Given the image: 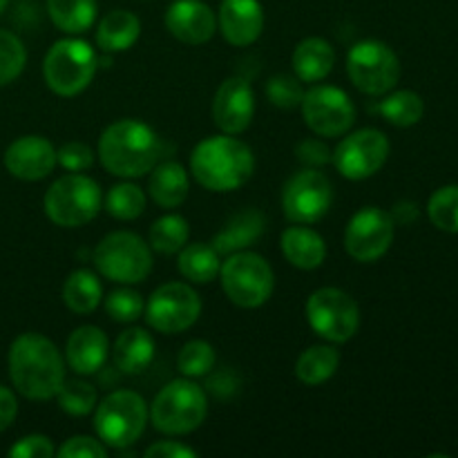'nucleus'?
I'll return each mask as SVG.
<instances>
[{"label": "nucleus", "mask_w": 458, "mask_h": 458, "mask_svg": "<svg viewBox=\"0 0 458 458\" xmlns=\"http://www.w3.org/2000/svg\"><path fill=\"white\" fill-rule=\"evenodd\" d=\"M155 353L157 347L152 334H148L141 327H130L114 340L112 360L121 374L137 376L152 365Z\"/></svg>", "instance_id": "5701e85b"}, {"label": "nucleus", "mask_w": 458, "mask_h": 458, "mask_svg": "<svg viewBox=\"0 0 458 458\" xmlns=\"http://www.w3.org/2000/svg\"><path fill=\"white\" fill-rule=\"evenodd\" d=\"M389 139L376 128H362L356 132H347V137L338 143L331 155L335 170L349 182L369 179L387 164Z\"/></svg>", "instance_id": "2eb2a0df"}, {"label": "nucleus", "mask_w": 458, "mask_h": 458, "mask_svg": "<svg viewBox=\"0 0 458 458\" xmlns=\"http://www.w3.org/2000/svg\"><path fill=\"white\" fill-rule=\"evenodd\" d=\"M150 173L148 191H150L152 201L157 206H161V208H179L188 199L191 177H188L186 168L182 164L164 161V164H157Z\"/></svg>", "instance_id": "a878e982"}, {"label": "nucleus", "mask_w": 458, "mask_h": 458, "mask_svg": "<svg viewBox=\"0 0 458 458\" xmlns=\"http://www.w3.org/2000/svg\"><path fill=\"white\" fill-rule=\"evenodd\" d=\"M334 204V186L318 168H304L286 182L282 191V208L291 224L320 222Z\"/></svg>", "instance_id": "4468645a"}, {"label": "nucleus", "mask_w": 458, "mask_h": 458, "mask_svg": "<svg viewBox=\"0 0 458 458\" xmlns=\"http://www.w3.org/2000/svg\"><path fill=\"white\" fill-rule=\"evenodd\" d=\"M56 161L63 170H67V173H85V170L92 168L94 152L92 148L85 146V143L72 141L65 143L61 150H56Z\"/></svg>", "instance_id": "a19ab883"}, {"label": "nucleus", "mask_w": 458, "mask_h": 458, "mask_svg": "<svg viewBox=\"0 0 458 458\" xmlns=\"http://www.w3.org/2000/svg\"><path fill=\"white\" fill-rule=\"evenodd\" d=\"M191 226L177 213L164 215L150 226V246L161 255H174L188 244Z\"/></svg>", "instance_id": "473e14b6"}, {"label": "nucleus", "mask_w": 458, "mask_h": 458, "mask_svg": "<svg viewBox=\"0 0 458 458\" xmlns=\"http://www.w3.org/2000/svg\"><path fill=\"white\" fill-rule=\"evenodd\" d=\"M378 110L383 119L396 128H411L423 119L425 103L411 89H398V92H392L380 101Z\"/></svg>", "instance_id": "2f4dec72"}, {"label": "nucleus", "mask_w": 458, "mask_h": 458, "mask_svg": "<svg viewBox=\"0 0 458 458\" xmlns=\"http://www.w3.org/2000/svg\"><path fill=\"white\" fill-rule=\"evenodd\" d=\"M9 378L30 401L56 398L65 383V356L43 334H21L9 347Z\"/></svg>", "instance_id": "f257e3e1"}, {"label": "nucleus", "mask_w": 458, "mask_h": 458, "mask_svg": "<svg viewBox=\"0 0 458 458\" xmlns=\"http://www.w3.org/2000/svg\"><path fill=\"white\" fill-rule=\"evenodd\" d=\"M347 74L367 97H383L401 79V61L383 40H360L347 54Z\"/></svg>", "instance_id": "9b49d317"}, {"label": "nucleus", "mask_w": 458, "mask_h": 458, "mask_svg": "<svg viewBox=\"0 0 458 458\" xmlns=\"http://www.w3.org/2000/svg\"><path fill=\"white\" fill-rule=\"evenodd\" d=\"M16 414H18L16 396H13L12 389L0 385V432H4V429L16 420Z\"/></svg>", "instance_id": "49530a36"}, {"label": "nucleus", "mask_w": 458, "mask_h": 458, "mask_svg": "<svg viewBox=\"0 0 458 458\" xmlns=\"http://www.w3.org/2000/svg\"><path fill=\"white\" fill-rule=\"evenodd\" d=\"M295 152H298V159L302 161L307 168H322V165L329 164L331 155H334V152L327 148V143L316 137L300 141V146L295 148Z\"/></svg>", "instance_id": "c03bdc74"}, {"label": "nucleus", "mask_w": 458, "mask_h": 458, "mask_svg": "<svg viewBox=\"0 0 458 458\" xmlns=\"http://www.w3.org/2000/svg\"><path fill=\"white\" fill-rule=\"evenodd\" d=\"M47 12L63 34H83L97 21V0H47Z\"/></svg>", "instance_id": "7c9ffc66"}, {"label": "nucleus", "mask_w": 458, "mask_h": 458, "mask_svg": "<svg viewBox=\"0 0 458 458\" xmlns=\"http://www.w3.org/2000/svg\"><path fill=\"white\" fill-rule=\"evenodd\" d=\"M255 116V92L242 76H231L219 85L213 101L215 125L224 134H242Z\"/></svg>", "instance_id": "f3484780"}, {"label": "nucleus", "mask_w": 458, "mask_h": 458, "mask_svg": "<svg viewBox=\"0 0 458 458\" xmlns=\"http://www.w3.org/2000/svg\"><path fill=\"white\" fill-rule=\"evenodd\" d=\"M143 298L132 289H116L106 298V311L107 316L121 325H130V322L139 320L143 313Z\"/></svg>", "instance_id": "58836bf2"}, {"label": "nucleus", "mask_w": 458, "mask_h": 458, "mask_svg": "<svg viewBox=\"0 0 458 458\" xmlns=\"http://www.w3.org/2000/svg\"><path fill=\"white\" fill-rule=\"evenodd\" d=\"M307 320L322 340L334 344L349 343L360 327V307L343 289L325 286L309 295Z\"/></svg>", "instance_id": "9d476101"}, {"label": "nucleus", "mask_w": 458, "mask_h": 458, "mask_svg": "<svg viewBox=\"0 0 458 458\" xmlns=\"http://www.w3.org/2000/svg\"><path fill=\"white\" fill-rule=\"evenodd\" d=\"M201 316V300L186 282L161 284L146 304V322L159 334L173 335L188 331Z\"/></svg>", "instance_id": "ddd939ff"}, {"label": "nucleus", "mask_w": 458, "mask_h": 458, "mask_svg": "<svg viewBox=\"0 0 458 458\" xmlns=\"http://www.w3.org/2000/svg\"><path fill=\"white\" fill-rule=\"evenodd\" d=\"M58 458H106L107 447L101 438L92 437H72L56 450Z\"/></svg>", "instance_id": "79ce46f5"}, {"label": "nucleus", "mask_w": 458, "mask_h": 458, "mask_svg": "<svg viewBox=\"0 0 458 458\" xmlns=\"http://www.w3.org/2000/svg\"><path fill=\"white\" fill-rule=\"evenodd\" d=\"M56 398H58V407H61V411H65V414L88 416L92 414L94 407H97L98 392L94 385L85 383V380L81 378H72L61 385Z\"/></svg>", "instance_id": "f704fd0d"}, {"label": "nucleus", "mask_w": 458, "mask_h": 458, "mask_svg": "<svg viewBox=\"0 0 458 458\" xmlns=\"http://www.w3.org/2000/svg\"><path fill=\"white\" fill-rule=\"evenodd\" d=\"M217 27L233 47H249L264 31V9L259 0H222Z\"/></svg>", "instance_id": "aec40b11"}, {"label": "nucleus", "mask_w": 458, "mask_h": 458, "mask_svg": "<svg viewBox=\"0 0 458 458\" xmlns=\"http://www.w3.org/2000/svg\"><path fill=\"white\" fill-rule=\"evenodd\" d=\"M106 210L114 219L132 222V219L141 217L143 210H146V192L137 183H116L107 191Z\"/></svg>", "instance_id": "72a5a7b5"}, {"label": "nucleus", "mask_w": 458, "mask_h": 458, "mask_svg": "<svg viewBox=\"0 0 458 458\" xmlns=\"http://www.w3.org/2000/svg\"><path fill=\"white\" fill-rule=\"evenodd\" d=\"M291 65L302 83H320L331 74L335 65L334 45L320 36H309L295 45Z\"/></svg>", "instance_id": "b1692460"}, {"label": "nucleus", "mask_w": 458, "mask_h": 458, "mask_svg": "<svg viewBox=\"0 0 458 458\" xmlns=\"http://www.w3.org/2000/svg\"><path fill=\"white\" fill-rule=\"evenodd\" d=\"M9 456L12 458H54L56 456V447H54L52 438L43 437V434H31V437L21 438L16 445L9 447Z\"/></svg>", "instance_id": "37998d69"}, {"label": "nucleus", "mask_w": 458, "mask_h": 458, "mask_svg": "<svg viewBox=\"0 0 458 458\" xmlns=\"http://www.w3.org/2000/svg\"><path fill=\"white\" fill-rule=\"evenodd\" d=\"M428 215L438 231L458 233V186H443L429 197Z\"/></svg>", "instance_id": "4c0bfd02"}, {"label": "nucleus", "mask_w": 458, "mask_h": 458, "mask_svg": "<svg viewBox=\"0 0 458 458\" xmlns=\"http://www.w3.org/2000/svg\"><path fill=\"white\" fill-rule=\"evenodd\" d=\"M215 360H217V356H215L213 344L206 343V340H191L179 352L177 369L186 378H201V376H208L213 371Z\"/></svg>", "instance_id": "c9c22d12"}, {"label": "nucleus", "mask_w": 458, "mask_h": 458, "mask_svg": "<svg viewBox=\"0 0 458 458\" xmlns=\"http://www.w3.org/2000/svg\"><path fill=\"white\" fill-rule=\"evenodd\" d=\"M58 165L56 148L52 141L38 134H27L16 139L4 152V168L12 177L22 182H40L49 177Z\"/></svg>", "instance_id": "a211bd4d"}, {"label": "nucleus", "mask_w": 458, "mask_h": 458, "mask_svg": "<svg viewBox=\"0 0 458 458\" xmlns=\"http://www.w3.org/2000/svg\"><path fill=\"white\" fill-rule=\"evenodd\" d=\"M394 219L378 206L358 210L344 231V249L349 258L360 264H371L383 258L394 242Z\"/></svg>", "instance_id": "dca6fc26"}, {"label": "nucleus", "mask_w": 458, "mask_h": 458, "mask_svg": "<svg viewBox=\"0 0 458 458\" xmlns=\"http://www.w3.org/2000/svg\"><path fill=\"white\" fill-rule=\"evenodd\" d=\"M148 420H150V405L143 401L141 394L130 389H116L94 407L97 437L112 450H125L134 445L146 432Z\"/></svg>", "instance_id": "39448f33"}, {"label": "nucleus", "mask_w": 458, "mask_h": 458, "mask_svg": "<svg viewBox=\"0 0 458 458\" xmlns=\"http://www.w3.org/2000/svg\"><path fill=\"white\" fill-rule=\"evenodd\" d=\"M165 30L183 45H204L217 31V16L204 0H174L165 12Z\"/></svg>", "instance_id": "6ab92c4d"}, {"label": "nucleus", "mask_w": 458, "mask_h": 458, "mask_svg": "<svg viewBox=\"0 0 458 458\" xmlns=\"http://www.w3.org/2000/svg\"><path fill=\"white\" fill-rule=\"evenodd\" d=\"M304 123L318 137H343L356 123V107L349 94L335 85H313L304 92L302 103Z\"/></svg>", "instance_id": "f8f14e48"}, {"label": "nucleus", "mask_w": 458, "mask_h": 458, "mask_svg": "<svg viewBox=\"0 0 458 458\" xmlns=\"http://www.w3.org/2000/svg\"><path fill=\"white\" fill-rule=\"evenodd\" d=\"M49 222L61 228H79L92 222L103 208L101 186L83 173H67L47 188L43 199Z\"/></svg>", "instance_id": "423d86ee"}, {"label": "nucleus", "mask_w": 458, "mask_h": 458, "mask_svg": "<svg viewBox=\"0 0 458 458\" xmlns=\"http://www.w3.org/2000/svg\"><path fill=\"white\" fill-rule=\"evenodd\" d=\"M63 302L76 316H88L97 311L103 302V286L97 273L79 268L63 284Z\"/></svg>", "instance_id": "c85d7f7f"}, {"label": "nucleus", "mask_w": 458, "mask_h": 458, "mask_svg": "<svg viewBox=\"0 0 458 458\" xmlns=\"http://www.w3.org/2000/svg\"><path fill=\"white\" fill-rule=\"evenodd\" d=\"M97 155L110 174L137 179L159 164L161 139L143 121L121 119L103 130Z\"/></svg>", "instance_id": "f03ea898"}, {"label": "nucleus", "mask_w": 458, "mask_h": 458, "mask_svg": "<svg viewBox=\"0 0 458 458\" xmlns=\"http://www.w3.org/2000/svg\"><path fill=\"white\" fill-rule=\"evenodd\" d=\"M191 173L206 191L233 192L253 177L255 155L235 134H217L197 143Z\"/></svg>", "instance_id": "7ed1b4c3"}, {"label": "nucleus", "mask_w": 458, "mask_h": 458, "mask_svg": "<svg viewBox=\"0 0 458 458\" xmlns=\"http://www.w3.org/2000/svg\"><path fill=\"white\" fill-rule=\"evenodd\" d=\"M267 97L268 101L276 107H282V110H293V107H300L304 97L302 81L298 76L291 74H277L273 76L267 83Z\"/></svg>", "instance_id": "ea45409f"}, {"label": "nucleus", "mask_w": 458, "mask_h": 458, "mask_svg": "<svg viewBox=\"0 0 458 458\" xmlns=\"http://www.w3.org/2000/svg\"><path fill=\"white\" fill-rule=\"evenodd\" d=\"M179 273L192 284H208L219 277L222 255L206 242H192L179 250Z\"/></svg>", "instance_id": "cd10ccee"}, {"label": "nucleus", "mask_w": 458, "mask_h": 458, "mask_svg": "<svg viewBox=\"0 0 458 458\" xmlns=\"http://www.w3.org/2000/svg\"><path fill=\"white\" fill-rule=\"evenodd\" d=\"M27 63V49L16 34L0 30V88L13 83L22 74Z\"/></svg>", "instance_id": "e433bc0d"}, {"label": "nucleus", "mask_w": 458, "mask_h": 458, "mask_svg": "<svg viewBox=\"0 0 458 458\" xmlns=\"http://www.w3.org/2000/svg\"><path fill=\"white\" fill-rule=\"evenodd\" d=\"M264 215L259 210L249 208L242 213L233 215L222 231L215 235L213 249L219 255H231L240 253V250H249L255 242L262 237L264 233Z\"/></svg>", "instance_id": "393cba45"}, {"label": "nucleus", "mask_w": 458, "mask_h": 458, "mask_svg": "<svg viewBox=\"0 0 458 458\" xmlns=\"http://www.w3.org/2000/svg\"><path fill=\"white\" fill-rule=\"evenodd\" d=\"M141 36V21L128 9H114L106 13L97 27V47L103 54L128 52Z\"/></svg>", "instance_id": "bb28decb"}, {"label": "nucleus", "mask_w": 458, "mask_h": 458, "mask_svg": "<svg viewBox=\"0 0 458 458\" xmlns=\"http://www.w3.org/2000/svg\"><path fill=\"white\" fill-rule=\"evenodd\" d=\"M208 416V396L192 378H179L161 387L150 405V423L165 437H186Z\"/></svg>", "instance_id": "20e7f679"}, {"label": "nucleus", "mask_w": 458, "mask_h": 458, "mask_svg": "<svg viewBox=\"0 0 458 458\" xmlns=\"http://www.w3.org/2000/svg\"><path fill=\"white\" fill-rule=\"evenodd\" d=\"M280 249L286 262L300 271H316L327 259L325 237L304 224H295L282 233Z\"/></svg>", "instance_id": "4be33fe9"}, {"label": "nucleus", "mask_w": 458, "mask_h": 458, "mask_svg": "<svg viewBox=\"0 0 458 458\" xmlns=\"http://www.w3.org/2000/svg\"><path fill=\"white\" fill-rule=\"evenodd\" d=\"M152 246L137 233L114 231L94 249V267L106 280L132 286L148 280L152 273Z\"/></svg>", "instance_id": "6e6552de"}, {"label": "nucleus", "mask_w": 458, "mask_h": 458, "mask_svg": "<svg viewBox=\"0 0 458 458\" xmlns=\"http://www.w3.org/2000/svg\"><path fill=\"white\" fill-rule=\"evenodd\" d=\"M340 367V353L335 347L329 344H313L307 352L300 353L295 362V376L307 387H318L325 385L327 380L334 378V374Z\"/></svg>", "instance_id": "c756f323"}, {"label": "nucleus", "mask_w": 458, "mask_h": 458, "mask_svg": "<svg viewBox=\"0 0 458 458\" xmlns=\"http://www.w3.org/2000/svg\"><path fill=\"white\" fill-rule=\"evenodd\" d=\"M219 282L233 304L242 309H258L273 295L276 273L262 255L253 250H240L226 255L219 268Z\"/></svg>", "instance_id": "1a4fd4ad"}, {"label": "nucleus", "mask_w": 458, "mask_h": 458, "mask_svg": "<svg viewBox=\"0 0 458 458\" xmlns=\"http://www.w3.org/2000/svg\"><path fill=\"white\" fill-rule=\"evenodd\" d=\"M97 67L98 56L88 40L63 38L45 54L43 76L54 94L70 98L89 88Z\"/></svg>", "instance_id": "0eeeda50"}, {"label": "nucleus", "mask_w": 458, "mask_h": 458, "mask_svg": "<svg viewBox=\"0 0 458 458\" xmlns=\"http://www.w3.org/2000/svg\"><path fill=\"white\" fill-rule=\"evenodd\" d=\"M110 356L107 335L98 327L83 325L70 334L65 343V360L79 376H92L103 369Z\"/></svg>", "instance_id": "412c9836"}, {"label": "nucleus", "mask_w": 458, "mask_h": 458, "mask_svg": "<svg viewBox=\"0 0 458 458\" xmlns=\"http://www.w3.org/2000/svg\"><path fill=\"white\" fill-rule=\"evenodd\" d=\"M143 454H146V458H195L197 450L179 441H159L152 443Z\"/></svg>", "instance_id": "a18cd8bd"}, {"label": "nucleus", "mask_w": 458, "mask_h": 458, "mask_svg": "<svg viewBox=\"0 0 458 458\" xmlns=\"http://www.w3.org/2000/svg\"><path fill=\"white\" fill-rule=\"evenodd\" d=\"M7 3H9V0H0V13L4 12V7H7Z\"/></svg>", "instance_id": "de8ad7c7"}]
</instances>
